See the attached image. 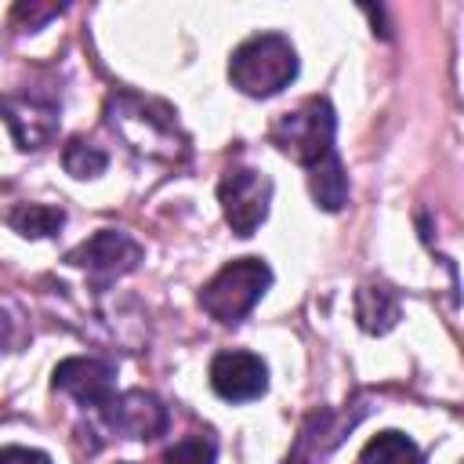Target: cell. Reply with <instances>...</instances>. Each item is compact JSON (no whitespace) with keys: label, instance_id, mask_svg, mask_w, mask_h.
Wrapping results in <instances>:
<instances>
[{"label":"cell","instance_id":"cell-1","mask_svg":"<svg viewBox=\"0 0 464 464\" xmlns=\"http://www.w3.org/2000/svg\"><path fill=\"white\" fill-rule=\"evenodd\" d=\"M297 76V51L283 33H257L228 58V80L250 98H272Z\"/></svg>","mask_w":464,"mask_h":464},{"label":"cell","instance_id":"cell-2","mask_svg":"<svg viewBox=\"0 0 464 464\" xmlns=\"http://www.w3.org/2000/svg\"><path fill=\"white\" fill-rule=\"evenodd\" d=\"M268 286H272V268L261 257H236L203 283L199 308L210 319L232 326L265 297Z\"/></svg>","mask_w":464,"mask_h":464},{"label":"cell","instance_id":"cell-3","mask_svg":"<svg viewBox=\"0 0 464 464\" xmlns=\"http://www.w3.org/2000/svg\"><path fill=\"white\" fill-rule=\"evenodd\" d=\"M334 134H337V112L326 98L312 94L304 98L294 112H283L272 123V141L283 156H290L301 167L319 163L323 156L334 152Z\"/></svg>","mask_w":464,"mask_h":464},{"label":"cell","instance_id":"cell-4","mask_svg":"<svg viewBox=\"0 0 464 464\" xmlns=\"http://www.w3.org/2000/svg\"><path fill=\"white\" fill-rule=\"evenodd\" d=\"M218 203H221V214L236 236H254L261 228V221L268 218L272 178L254 170V167L228 170L218 181Z\"/></svg>","mask_w":464,"mask_h":464},{"label":"cell","instance_id":"cell-5","mask_svg":"<svg viewBox=\"0 0 464 464\" xmlns=\"http://www.w3.org/2000/svg\"><path fill=\"white\" fill-rule=\"evenodd\" d=\"M141 243L130 239L127 232H116V228H102L94 232L91 239H83L80 246H72L65 254V261L72 268H83L91 276H102V279H116V276H127L138 268L141 261Z\"/></svg>","mask_w":464,"mask_h":464},{"label":"cell","instance_id":"cell-6","mask_svg":"<svg viewBox=\"0 0 464 464\" xmlns=\"http://www.w3.org/2000/svg\"><path fill=\"white\" fill-rule=\"evenodd\" d=\"M210 388L225 402H250L268 392V366L254 352H218L210 359Z\"/></svg>","mask_w":464,"mask_h":464},{"label":"cell","instance_id":"cell-7","mask_svg":"<svg viewBox=\"0 0 464 464\" xmlns=\"http://www.w3.org/2000/svg\"><path fill=\"white\" fill-rule=\"evenodd\" d=\"M105 424L123 439H156L167 431V406L141 388L120 392L102 406Z\"/></svg>","mask_w":464,"mask_h":464},{"label":"cell","instance_id":"cell-8","mask_svg":"<svg viewBox=\"0 0 464 464\" xmlns=\"http://www.w3.org/2000/svg\"><path fill=\"white\" fill-rule=\"evenodd\" d=\"M54 388L72 395L80 406L102 410L116 395V370L91 355H69L54 366Z\"/></svg>","mask_w":464,"mask_h":464},{"label":"cell","instance_id":"cell-9","mask_svg":"<svg viewBox=\"0 0 464 464\" xmlns=\"http://www.w3.org/2000/svg\"><path fill=\"white\" fill-rule=\"evenodd\" d=\"M0 116L11 123L18 149H44L54 138V127H58V109L51 102L44 105V102L25 98V94L0 98Z\"/></svg>","mask_w":464,"mask_h":464},{"label":"cell","instance_id":"cell-10","mask_svg":"<svg viewBox=\"0 0 464 464\" xmlns=\"http://www.w3.org/2000/svg\"><path fill=\"white\" fill-rule=\"evenodd\" d=\"M402 315L399 294L384 283H362L355 290V323L366 334H388Z\"/></svg>","mask_w":464,"mask_h":464},{"label":"cell","instance_id":"cell-11","mask_svg":"<svg viewBox=\"0 0 464 464\" xmlns=\"http://www.w3.org/2000/svg\"><path fill=\"white\" fill-rule=\"evenodd\" d=\"M304 170H308V192H312L315 207L326 210V214H337L348 203V174H344L337 152L323 156L319 163H312Z\"/></svg>","mask_w":464,"mask_h":464},{"label":"cell","instance_id":"cell-12","mask_svg":"<svg viewBox=\"0 0 464 464\" xmlns=\"http://www.w3.org/2000/svg\"><path fill=\"white\" fill-rule=\"evenodd\" d=\"M4 225L25 239H47L65 225V210L51 207V203H14L4 214Z\"/></svg>","mask_w":464,"mask_h":464},{"label":"cell","instance_id":"cell-13","mask_svg":"<svg viewBox=\"0 0 464 464\" xmlns=\"http://www.w3.org/2000/svg\"><path fill=\"white\" fill-rule=\"evenodd\" d=\"M359 464H424V453L417 450V442L402 431H381L373 435L362 453H359Z\"/></svg>","mask_w":464,"mask_h":464},{"label":"cell","instance_id":"cell-14","mask_svg":"<svg viewBox=\"0 0 464 464\" xmlns=\"http://www.w3.org/2000/svg\"><path fill=\"white\" fill-rule=\"evenodd\" d=\"M62 167H65L72 178L87 181V178H98V174L109 167V156H105L98 145H91V141H83V138H72V141L62 149Z\"/></svg>","mask_w":464,"mask_h":464},{"label":"cell","instance_id":"cell-15","mask_svg":"<svg viewBox=\"0 0 464 464\" xmlns=\"http://www.w3.org/2000/svg\"><path fill=\"white\" fill-rule=\"evenodd\" d=\"M214 460H218V446H214V439H207V435L181 439V442H174V446L163 453V464H214Z\"/></svg>","mask_w":464,"mask_h":464},{"label":"cell","instance_id":"cell-16","mask_svg":"<svg viewBox=\"0 0 464 464\" xmlns=\"http://www.w3.org/2000/svg\"><path fill=\"white\" fill-rule=\"evenodd\" d=\"M0 464H51V457L44 450H33V446H4Z\"/></svg>","mask_w":464,"mask_h":464},{"label":"cell","instance_id":"cell-17","mask_svg":"<svg viewBox=\"0 0 464 464\" xmlns=\"http://www.w3.org/2000/svg\"><path fill=\"white\" fill-rule=\"evenodd\" d=\"M62 7H36V4H18L14 7V18H29V29H36L44 18H51V14H58Z\"/></svg>","mask_w":464,"mask_h":464},{"label":"cell","instance_id":"cell-18","mask_svg":"<svg viewBox=\"0 0 464 464\" xmlns=\"http://www.w3.org/2000/svg\"><path fill=\"white\" fill-rule=\"evenodd\" d=\"M11 344V315L7 312H0V352Z\"/></svg>","mask_w":464,"mask_h":464}]
</instances>
